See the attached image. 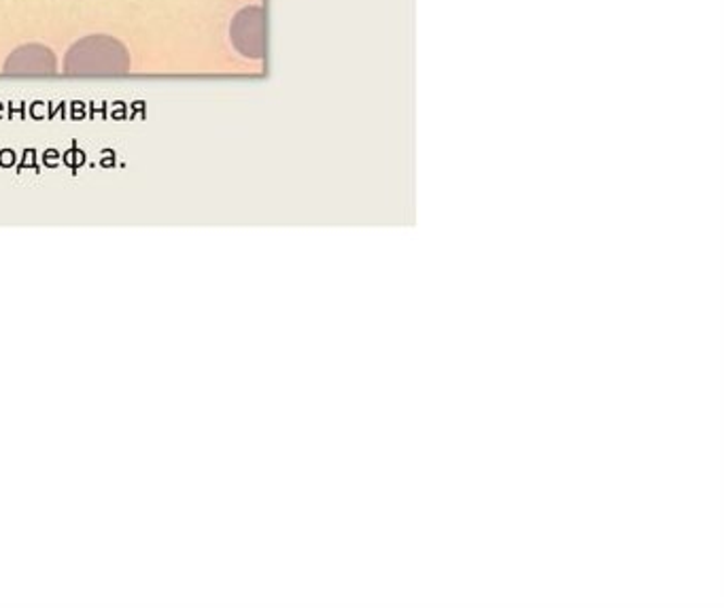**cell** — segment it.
<instances>
[{
    "label": "cell",
    "mask_w": 724,
    "mask_h": 610,
    "mask_svg": "<svg viewBox=\"0 0 724 610\" xmlns=\"http://www.w3.org/2000/svg\"><path fill=\"white\" fill-rule=\"evenodd\" d=\"M130 71V53L109 35H90L66 51L64 73L73 77H115Z\"/></svg>",
    "instance_id": "1"
},
{
    "label": "cell",
    "mask_w": 724,
    "mask_h": 610,
    "mask_svg": "<svg viewBox=\"0 0 724 610\" xmlns=\"http://www.w3.org/2000/svg\"><path fill=\"white\" fill-rule=\"evenodd\" d=\"M229 41L234 49L251 60L266 55V13L262 7L240 9L229 26Z\"/></svg>",
    "instance_id": "2"
},
{
    "label": "cell",
    "mask_w": 724,
    "mask_h": 610,
    "mask_svg": "<svg viewBox=\"0 0 724 610\" xmlns=\"http://www.w3.org/2000/svg\"><path fill=\"white\" fill-rule=\"evenodd\" d=\"M4 75H22V77H37V75H55V55L51 49L41 43H28L9 53L2 64Z\"/></svg>",
    "instance_id": "3"
}]
</instances>
